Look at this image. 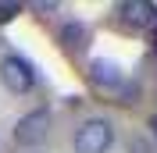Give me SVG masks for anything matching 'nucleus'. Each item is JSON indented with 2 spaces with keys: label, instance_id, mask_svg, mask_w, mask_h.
<instances>
[{
  "label": "nucleus",
  "instance_id": "nucleus-1",
  "mask_svg": "<svg viewBox=\"0 0 157 153\" xmlns=\"http://www.w3.org/2000/svg\"><path fill=\"white\" fill-rule=\"evenodd\" d=\"M114 143V128L104 118H89L75 132V153H107Z\"/></svg>",
  "mask_w": 157,
  "mask_h": 153
},
{
  "label": "nucleus",
  "instance_id": "nucleus-2",
  "mask_svg": "<svg viewBox=\"0 0 157 153\" xmlns=\"http://www.w3.org/2000/svg\"><path fill=\"white\" fill-rule=\"evenodd\" d=\"M0 82H4L11 93H29V89L36 86V71H32V64L25 57L7 54V57L0 61Z\"/></svg>",
  "mask_w": 157,
  "mask_h": 153
},
{
  "label": "nucleus",
  "instance_id": "nucleus-3",
  "mask_svg": "<svg viewBox=\"0 0 157 153\" xmlns=\"http://www.w3.org/2000/svg\"><path fill=\"white\" fill-rule=\"evenodd\" d=\"M47 128H50V110H29L25 118H18L14 125V143L18 146H39L47 139Z\"/></svg>",
  "mask_w": 157,
  "mask_h": 153
},
{
  "label": "nucleus",
  "instance_id": "nucleus-4",
  "mask_svg": "<svg viewBox=\"0 0 157 153\" xmlns=\"http://www.w3.org/2000/svg\"><path fill=\"white\" fill-rule=\"evenodd\" d=\"M89 78H93V86H100V89H118L121 86V68L111 57H97L89 64Z\"/></svg>",
  "mask_w": 157,
  "mask_h": 153
},
{
  "label": "nucleus",
  "instance_id": "nucleus-5",
  "mask_svg": "<svg viewBox=\"0 0 157 153\" xmlns=\"http://www.w3.org/2000/svg\"><path fill=\"white\" fill-rule=\"evenodd\" d=\"M121 11H125V21H132V25H150V21H154V7L143 4V0H136V4H121Z\"/></svg>",
  "mask_w": 157,
  "mask_h": 153
},
{
  "label": "nucleus",
  "instance_id": "nucleus-6",
  "mask_svg": "<svg viewBox=\"0 0 157 153\" xmlns=\"http://www.w3.org/2000/svg\"><path fill=\"white\" fill-rule=\"evenodd\" d=\"M61 39H64V47H71V50H82V47H86V25H78V21L71 25V21H68V25L61 29Z\"/></svg>",
  "mask_w": 157,
  "mask_h": 153
},
{
  "label": "nucleus",
  "instance_id": "nucleus-7",
  "mask_svg": "<svg viewBox=\"0 0 157 153\" xmlns=\"http://www.w3.org/2000/svg\"><path fill=\"white\" fill-rule=\"evenodd\" d=\"M18 4H0V21H11V18H14V14H18Z\"/></svg>",
  "mask_w": 157,
  "mask_h": 153
}]
</instances>
